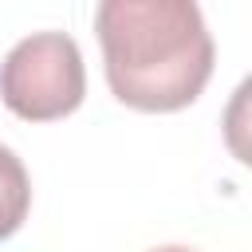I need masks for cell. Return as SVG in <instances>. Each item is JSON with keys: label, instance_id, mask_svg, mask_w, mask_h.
<instances>
[{"label": "cell", "instance_id": "1", "mask_svg": "<svg viewBox=\"0 0 252 252\" xmlns=\"http://www.w3.org/2000/svg\"><path fill=\"white\" fill-rule=\"evenodd\" d=\"M94 32L106 87L134 110H181L213 75V35L193 0H102Z\"/></svg>", "mask_w": 252, "mask_h": 252}, {"label": "cell", "instance_id": "4", "mask_svg": "<svg viewBox=\"0 0 252 252\" xmlns=\"http://www.w3.org/2000/svg\"><path fill=\"white\" fill-rule=\"evenodd\" d=\"M220 130H224L228 154L252 169V75H244L236 83V91L228 94V106L220 114Z\"/></svg>", "mask_w": 252, "mask_h": 252}, {"label": "cell", "instance_id": "5", "mask_svg": "<svg viewBox=\"0 0 252 252\" xmlns=\"http://www.w3.org/2000/svg\"><path fill=\"white\" fill-rule=\"evenodd\" d=\"M154 252H193V248H181V244H169V248H154Z\"/></svg>", "mask_w": 252, "mask_h": 252}, {"label": "cell", "instance_id": "2", "mask_svg": "<svg viewBox=\"0 0 252 252\" xmlns=\"http://www.w3.org/2000/svg\"><path fill=\"white\" fill-rule=\"evenodd\" d=\"M87 94L83 51L67 32H32L0 63V98L24 122H55Z\"/></svg>", "mask_w": 252, "mask_h": 252}, {"label": "cell", "instance_id": "3", "mask_svg": "<svg viewBox=\"0 0 252 252\" xmlns=\"http://www.w3.org/2000/svg\"><path fill=\"white\" fill-rule=\"evenodd\" d=\"M32 209V181L16 150L0 146V240H8Z\"/></svg>", "mask_w": 252, "mask_h": 252}]
</instances>
